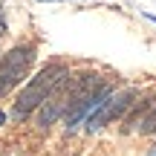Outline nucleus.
Masks as SVG:
<instances>
[{
    "label": "nucleus",
    "instance_id": "obj_1",
    "mask_svg": "<svg viewBox=\"0 0 156 156\" xmlns=\"http://www.w3.org/2000/svg\"><path fill=\"white\" fill-rule=\"evenodd\" d=\"M69 75H73V73H69V64L49 61L35 78H29V84L17 93L15 104H12V119H15V122H26L32 113H38V107L44 104V101L49 98Z\"/></svg>",
    "mask_w": 156,
    "mask_h": 156
},
{
    "label": "nucleus",
    "instance_id": "obj_2",
    "mask_svg": "<svg viewBox=\"0 0 156 156\" xmlns=\"http://www.w3.org/2000/svg\"><path fill=\"white\" fill-rule=\"evenodd\" d=\"M35 55H38L35 44H17L6 55H0V98L9 95L15 87H20L29 78L35 67Z\"/></svg>",
    "mask_w": 156,
    "mask_h": 156
},
{
    "label": "nucleus",
    "instance_id": "obj_3",
    "mask_svg": "<svg viewBox=\"0 0 156 156\" xmlns=\"http://www.w3.org/2000/svg\"><path fill=\"white\" fill-rule=\"evenodd\" d=\"M139 98V93L136 90H122V93H116L113 90V95L104 101V104L98 107V110L90 116V122H87V133H95V130H101V127H107V124H113V122H122L124 119V113L133 107V101Z\"/></svg>",
    "mask_w": 156,
    "mask_h": 156
},
{
    "label": "nucleus",
    "instance_id": "obj_4",
    "mask_svg": "<svg viewBox=\"0 0 156 156\" xmlns=\"http://www.w3.org/2000/svg\"><path fill=\"white\" fill-rule=\"evenodd\" d=\"M136 133H139V136H156V104H153L151 110L145 113V119L139 122Z\"/></svg>",
    "mask_w": 156,
    "mask_h": 156
},
{
    "label": "nucleus",
    "instance_id": "obj_5",
    "mask_svg": "<svg viewBox=\"0 0 156 156\" xmlns=\"http://www.w3.org/2000/svg\"><path fill=\"white\" fill-rule=\"evenodd\" d=\"M3 124H6V113L0 110V127H3Z\"/></svg>",
    "mask_w": 156,
    "mask_h": 156
},
{
    "label": "nucleus",
    "instance_id": "obj_6",
    "mask_svg": "<svg viewBox=\"0 0 156 156\" xmlns=\"http://www.w3.org/2000/svg\"><path fill=\"white\" fill-rule=\"evenodd\" d=\"M147 156H156V147H151V151H147Z\"/></svg>",
    "mask_w": 156,
    "mask_h": 156
},
{
    "label": "nucleus",
    "instance_id": "obj_7",
    "mask_svg": "<svg viewBox=\"0 0 156 156\" xmlns=\"http://www.w3.org/2000/svg\"><path fill=\"white\" fill-rule=\"evenodd\" d=\"M41 3H46V0H41Z\"/></svg>",
    "mask_w": 156,
    "mask_h": 156
}]
</instances>
